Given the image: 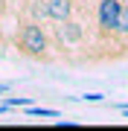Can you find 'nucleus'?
Segmentation results:
<instances>
[{
	"instance_id": "f257e3e1",
	"label": "nucleus",
	"mask_w": 128,
	"mask_h": 131,
	"mask_svg": "<svg viewBox=\"0 0 128 131\" xmlns=\"http://www.w3.org/2000/svg\"><path fill=\"white\" fill-rule=\"evenodd\" d=\"M15 50L20 56L32 58V61H52V35L41 26V20H32V18H24L18 24V32L12 38Z\"/></svg>"
},
{
	"instance_id": "f03ea898",
	"label": "nucleus",
	"mask_w": 128,
	"mask_h": 131,
	"mask_svg": "<svg viewBox=\"0 0 128 131\" xmlns=\"http://www.w3.org/2000/svg\"><path fill=\"white\" fill-rule=\"evenodd\" d=\"M85 38H87V26L82 20H76V18L61 20L52 29V41L61 44V47H79V44H85Z\"/></svg>"
},
{
	"instance_id": "7ed1b4c3",
	"label": "nucleus",
	"mask_w": 128,
	"mask_h": 131,
	"mask_svg": "<svg viewBox=\"0 0 128 131\" xmlns=\"http://www.w3.org/2000/svg\"><path fill=\"white\" fill-rule=\"evenodd\" d=\"M119 9H122V0H96V26L102 35H114Z\"/></svg>"
},
{
	"instance_id": "20e7f679",
	"label": "nucleus",
	"mask_w": 128,
	"mask_h": 131,
	"mask_svg": "<svg viewBox=\"0 0 128 131\" xmlns=\"http://www.w3.org/2000/svg\"><path fill=\"white\" fill-rule=\"evenodd\" d=\"M70 18H76V0H47V20L61 24Z\"/></svg>"
},
{
	"instance_id": "39448f33",
	"label": "nucleus",
	"mask_w": 128,
	"mask_h": 131,
	"mask_svg": "<svg viewBox=\"0 0 128 131\" xmlns=\"http://www.w3.org/2000/svg\"><path fill=\"white\" fill-rule=\"evenodd\" d=\"M114 35H128V6H125V3H122V9H119V18H117Z\"/></svg>"
},
{
	"instance_id": "423d86ee",
	"label": "nucleus",
	"mask_w": 128,
	"mask_h": 131,
	"mask_svg": "<svg viewBox=\"0 0 128 131\" xmlns=\"http://www.w3.org/2000/svg\"><path fill=\"white\" fill-rule=\"evenodd\" d=\"M29 105H32V99H29V96H18V99L9 96V99H6V108H29Z\"/></svg>"
},
{
	"instance_id": "0eeeda50",
	"label": "nucleus",
	"mask_w": 128,
	"mask_h": 131,
	"mask_svg": "<svg viewBox=\"0 0 128 131\" xmlns=\"http://www.w3.org/2000/svg\"><path fill=\"white\" fill-rule=\"evenodd\" d=\"M29 117H58V111H52V108H29Z\"/></svg>"
},
{
	"instance_id": "6e6552de",
	"label": "nucleus",
	"mask_w": 128,
	"mask_h": 131,
	"mask_svg": "<svg viewBox=\"0 0 128 131\" xmlns=\"http://www.w3.org/2000/svg\"><path fill=\"white\" fill-rule=\"evenodd\" d=\"M85 102H102V93H87V96H82Z\"/></svg>"
},
{
	"instance_id": "1a4fd4ad",
	"label": "nucleus",
	"mask_w": 128,
	"mask_h": 131,
	"mask_svg": "<svg viewBox=\"0 0 128 131\" xmlns=\"http://www.w3.org/2000/svg\"><path fill=\"white\" fill-rule=\"evenodd\" d=\"M6 3H9V0H0V18H3V12H6Z\"/></svg>"
},
{
	"instance_id": "9d476101",
	"label": "nucleus",
	"mask_w": 128,
	"mask_h": 131,
	"mask_svg": "<svg viewBox=\"0 0 128 131\" xmlns=\"http://www.w3.org/2000/svg\"><path fill=\"white\" fill-rule=\"evenodd\" d=\"M122 3H125V6H128V0H122Z\"/></svg>"
}]
</instances>
